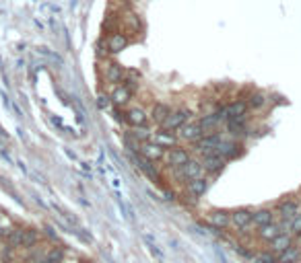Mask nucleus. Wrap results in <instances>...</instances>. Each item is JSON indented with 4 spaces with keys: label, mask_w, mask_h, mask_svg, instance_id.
Masks as SVG:
<instances>
[{
    "label": "nucleus",
    "mask_w": 301,
    "mask_h": 263,
    "mask_svg": "<svg viewBox=\"0 0 301 263\" xmlns=\"http://www.w3.org/2000/svg\"><path fill=\"white\" fill-rule=\"evenodd\" d=\"M190 117H192L190 109H176V111H171L165 119H163L161 128L167 130V132H176L177 128H182L186 121H190Z\"/></svg>",
    "instance_id": "obj_1"
},
{
    "label": "nucleus",
    "mask_w": 301,
    "mask_h": 263,
    "mask_svg": "<svg viewBox=\"0 0 301 263\" xmlns=\"http://www.w3.org/2000/svg\"><path fill=\"white\" fill-rule=\"evenodd\" d=\"M177 130H179L177 132V138L188 140V142H196V140H198L204 134L198 121H186V124L182 128H177Z\"/></svg>",
    "instance_id": "obj_2"
},
{
    "label": "nucleus",
    "mask_w": 301,
    "mask_h": 263,
    "mask_svg": "<svg viewBox=\"0 0 301 263\" xmlns=\"http://www.w3.org/2000/svg\"><path fill=\"white\" fill-rule=\"evenodd\" d=\"M221 142V134H209V136H200L198 140L194 142V150L198 152H214V148Z\"/></svg>",
    "instance_id": "obj_3"
},
{
    "label": "nucleus",
    "mask_w": 301,
    "mask_h": 263,
    "mask_svg": "<svg viewBox=\"0 0 301 263\" xmlns=\"http://www.w3.org/2000/svg\"><path fill=\"white\" fill-rule=\"evenodd\" d=\"M139 150H141L142 156H147L149 161H159V159H163V156H165V148H163L161 144H157V142H151V140L142 142Z\"/></svg>",
    "instance_id": "obj_4"
},
{
    "label": "nucleus",
    "mask_w": 301,
    "mask_h": 263,
    "mask_svg": "<svg viewBox=\"0 0 301 263\" xmlns=\"http://www.w3.org/2000/svg\"><path fill=\"white\" fill-rule=\"evenodd\" d=\"M128 37L124 33H111L109 37H107V41H106V46H107V51L109 54H120L122 49H126L128 48Z\"/></svg>",
    "instance_id": "obj_5"
},
{
    "label": "nucleus",
    "mask_w": 301,
    "mask_h": 263,
    "mask_svg": "<svg viewBox=\"0 0 301 263\" xmlns=\"http://www.w3.org/2000/svg\"><path fill=\"white\" fill-rule=\"evenodd\" d=\"M223 166H225V159L214 152H209L204 154V161H202V169L204 171H211V173H219Z\"/></svg>",
    "instance_id": "obj_6"
},
{
    "label": "nucleus",
    "mask_w": 301,
    "mask_h": 263,
    "mask_svg": "<svg viewBox=\"0 0 301 263\" xmlns=\"http://www.w3.org/2000/svg\"><path fill=\"white\" fill-rule=\"evenodd\" d=\"M188 161H190V156H188V150H184V148H171L169 154H167V163L171 166H176V169H179L182 164H186Z\"/></svg>",
    "instance_id": "obj_7"
},
{
    "label": "nucleus",
    "mask_w": 301,
    "mask_h": 263,
    "mask_svg": "<svg viewBox=\"0 0 301 263\" xmlns=\"http://www.w3.org/2000/svg\"><path fill=\"white\" fill-rule=\"evenodd\" d=\"M214 154H219L223 156V159H233V156L237 154V144L235 142H231V140H223L221 138V142L217 144V148H214Z\"/></svg>",
    "instance_id": "obj_8"
},
{
    "label": "nucleus",
    "mask_w": 301,
    "mask_h": 263,
    "mask_svg": "<svg viewBox=\"0 0 301 263\" xmlns=\"http://www.w3.org/2000/svg\"><path fill=\"white\" fill-rule=\"evenodd\" d=\"M252 214L254 212H250V210H235L233 214H229V218L237 229H246V226L252 224Z\"/></svg>",
    "instance_id": "obj_9"
},
{
    "label": "nucleus",
    "mask_w": 301,
    "mask_h": 263,
    "mask_svg": "<svg viewBox=\"0 0 301 263\" xmlns=\"http://www.w3.org/2000/svg\"><path fill=\"white\" fill-rule=\"evenodd\" d=\"M179 169H182V173H184V177L186 179H196V177H200L202 175V163H198V161H188L186 164H182L179 166Z\"/></svg>",
    "instance_id": "obj_10"
},
{
    "label": "nucleus",
    "mask_w": 301,
    "mask_h": 263,
    "mask_svg": "<svg viewBox=\"0 0 301 263\" xmlns=\"http://www.w3.org/2000/svg\"><path fill=\"white\" fill-rule=\"evenodd\" d=\"M171 113V107L167 103H155L153 105V109H151V119L155 121V124H163V119H165L167 115Z\"/></svg>",
    "instance_id": "obj_11"
},
{
    "label": "nucleus",
    "mask_w": 301,
    "mask_h": 263,
    "mask_svg": "<svg viewBox=\"0 0 301 263\" xmlns=\"http://www.w3.org/2000/svg\"><path fill=\"white\" fill-rule=\"evenodd\" d=\"M126 121L130 126H144L147 124V113H144L141 107H134L126 113Z\"/></svg>",
    "instance_id": "obj_12"
},
{
    "label": "nucleus",
    "mask_w": 301,
    "mask_h": 263,
    "mask_svg": "<svg viewBox=\"0 0 301 263\" xmlns=\"http://www.w3.org/2000/svg\"><path fill=\"white\" fill-rule=\"evenodd\" d=\"M106 78H107L111 84L124 82V68L120 66V64H109L107 66V72H106Z\"/></svg>",
    "instance_id": "obj_13"
},
{
    "label": "nucleus",
    "mask_w": 301,
    "mask_h": 263,
    "mask_svg": "<svg viewBox=\"0 0 301 263\" xmlns=\"http://www.w3.org/2000/svg\"><path fill=\"white\" fill-rule=\"evenodd\" d=\"M225 124H227V130L231 132V134H244V132H246V115L229 117Z\"/></svg>",
    "instance_id": "obj_14"
},
{
    "label": "nucleus",
    "mask_w": 301,
    "mask_h": 263,
    "mask_svg": "<svg viewBox=\"0 0 301 263\" xmlns=\"http://www.w3.org/2000/svg\"><path fill=\"white\" fill-rule=\"evenodd\" d=\"M227 109V115L229 117H235V115H246L248 111V103L244 99H237V101H231L229 105H225Z\"/></svg>",
    "instance_id": "obj_15"
},
{
    "label": "nucleus",
    "mask_w": 301,
    "mask_h": 263,
    "mask_svg": "<svg viewBox=\"0 0 301 263\" xmlns=\"http://www.w3.org/2000/svg\"><path fill=\"white\" fill-rule=\"evenodd\" d=\"M130 97H132V91L128 89L126 84H122V86H118V89H116L114 93H111V97H109V99L114 101V103H118V105H124V103L130 101Z\"/></svg>",
    "instance_id": "obj_16"
},
{
    "label": "nucleus",
    "mask_w": 301,
    "mask_h": 263,
    "mask_svg": "<svg viewBox=\"0 0 301 263\" xmlns=\"http://www.w3.org/2000/svg\"><path fill=\"white\" fill-rule=\"evenodd\" d=\"M206 187H209V181L202 179V177H196V179H190V183H188V191H190L192 196H204Z\"/></svg>",
    "instance_id": "obj_17"
},
{
    "label": "nucleus",
    "mask_w": 301,
    "mask_h": 263,
    "mask_svg": "<svg viewBox=\"0 0 301 263\" xmlns=\"http://www.w3.org/2000/svg\"><path fill=\"white\" fill-rule=\"evenodd\" d=\"M155 142L157 144H161L163 148H167V146H174L176 144V136L171 134V132H167V130H159V132H155Z\"/></svg>",
    "instance_id": "obj_18"
},
{
    "label": "nucleus",
    "mask_w": 301,
    "mask_h": 263,
    "mask_svg": "<svg viewBox=\"0 0 301 263\" xmlns=\"http://www.w3.org/2000/svg\"><path fill=\"white\" fill-rule=\"evenodd\" d=\"M258 234H260L264 241H272L277 234H281V226H279V224H274V222H268V224L260 226V230H258Z\"/></svg>",
    "instance_id": "obj_19"
},
{
    "label": "nucleus",
    "mask_w": 301,
    "mask_h": 263,
    "mask_svg": "<svg viewBox=\"0 0 301 263\" xmlns=\"http://www.w3.org/2000/svg\"><path fill=\"white\" fill-rule=\"evenodd\" d=\"M272 243V249L274 251H279V253H283V251H285V249H289L291 247V236L289 234H277V236H274V239L270 241Z\"/></svg>",
    "instance_id": "obj_20"
},
{
    "label": "nucleus",
    "mask_w": 301,
    "mask_h": 263,
    "mask_svg": "<svg viewBox=\"0 0 301 263\" xmlns=\"http://www.w3.org/2000/svg\"><path fill=\"white\" fill-rule=\"evenodd\" d=\"M252 222L256 226L268 224V222H272V212H270V210H258V212L252 214Z\"/></svg>",
    "instance_id": "obj_21"
},
{
    "label": "nucleus",
    "mask_w": 301,
    "mask_h": 263,
    "mask_svg": "<svg viewBox=\"0 0 301 263\" xmlns=\"http://www.w3.org/2000/svg\"><path fill=\"white\" fill-rule=\"evenodd\" d=\"M279 212H281L283 218H293V216L299 214V204L297 201H285V204H281Z\"/></svg>",
    "instance_id": "obj_22"
},
{
    "label": "nucleus",
    "mask_w": 301,
    "mask_h": 263,
    "mask_svg": "<svg viewBox=\"0 0 301 263\" xmlns=\"http://www.w3.org/2000/svg\"><path fill=\"white\" fill-rule=\"evenodd\" d=\"M248 107H250V109H262L264 107V105H266V97H264V95L262 93H252L250 95V97H248Z\"/></svg>",
    "instance_id": "obj_23"
},
{
    "label": "nucleus",
    "mask_w": 301,
    "mask_h": 263,
    "mask_svg": "<svg viewBox=\"0 0 301 263\" xmlns=\"http://www.w3.org/2000/svg\"><path fill=\"white\" fill-rule=\"evenodd\" d=\"M136 163H139V166H141V169H142L144 173L149 175L151 179H155V177H157V169H155V166L151 164L153 161H149L147 156H142V154H141V159H139V156H136Z\"/></svg>",
    "instance_id": "obj_24"
},
{
    "label": "nucleus",
    "mask_w": 301,
    "mask_h": 263,
    "mask_svg": "<svg viewBox=\"0 0 301 263\" xmlns=\"http://www.w3.org/2000/svg\"><path fill=\"white\" fill-rule=\"evenodd\" d=\"M198 124H200V128L206 132V130L217 128V126L221 124V121H219V117H217V113H211V115H204V117L198 121Z\"/></svg>",
    "instance_id": "obj_25"
},
{
    "label": "nucleus",
    "mask_w": 301,
    "mask_h": 263,
    "mask_svg": "<svg viewBox=\"0 0 301 263\" xmlns=\"http://www.w3.org/2000/svg\"><path fill=\"white\" fill-rule=\"evenodd\" d=\"M211 222L214 224V226H227L229 222H231V218H229V214L227 212H212L211 214Z\"/></svg>",
    "instance_id": "obj_26"
},
{
    "label": "nucleus",
    "mask_w": 301,
    "mask_h": 263,
    "mask_svg": "<svg viewBox=\"0 0 301 263\" xmlns=\"http://www.w3.org/2000/svg\"><path fill=\"white\" fill-rule=\"evenodd\" d=\"M297 259H299V251L293 249V247H289V249L283 251V255H281L279 263H293V261H297Z\"/></svg>",
    "instance_id": "obj_27"
},
{
    "label": "nucleus",
    "mask_w": 301,
    "mask_h": 263,
    "mask_svg": "<svg viewBox=\"0 0 301 263\" xmlns=\"http://www.w3.org/2000/svg\"><path fill=\"white\" fill-rule=\"evenodd\" d=\"M132 136H134L136 140H141V142H147V140H151V132L144 128V126H134Z\"/></svg>",
    "instance_id": "obj_28"
},
{
    "label": "nucleus",
    "mask_w": 301,
    "mask_h": 263,
    "mask_svg": "<svg viewBox=\"0 0 301 263\" xmlns=\"http://www.w3.org/2000/svg\"><path fill=\"white\" fill-rule=\"evenodd\" d=\"M37 241V234L33 230H23V247H31Z\"/></svg>",
    "instance_id": "obj_29"
},
{
    "label": "nucleus",
    "mask_w": 301,
    "mask_h": 263,
    "mask_svg": "<svg viewBox=\"0 0 301 263\" xmlns=\"http://www.w3.org/2000/svg\"><path fill=\"white\" fill-rule=\"evenodd\" d=\"M8 241H11V245H15V247H23V230H15L8 234Z\"/></svg>",
    "instance_id": "obj_30"
},
{
    "label": "nucleus",
    "mask_w": 301,
    "mask_h": 263,
    "mask_svg": "<svg viewBox=\"0 0 301 263\" xmlns=\"http://www.w3.org/2000/svg\"><path fill=\"white\" fill-rule=\"evenodd\" d=\"M289 229H291V232H293V234H301V214H297V216L291 218Z\"/></svg>",
    "instance_id": "obj_31"
},
{
    "label": "nucleus",
    "mask_w": 301,
    "mask_h": 263,
    "mask_svg": "<svg viewBox=\"0 0 301 263\" xmlns=\"http://www.w3.org/2000/svg\"><path fill=\"white\" fill-rule=\"evenodd\" d=\"M62 257H64V253L60 251V249H54V251H50V253H48L46 263H60V261H62Z\"/></svg>",
    "instance_id": "obj_32"
},
{
    "label": "nucleus",
    "mask_w": 301,
    "mask_h": 263,
    "mask_svg": "<svg viewBox=\"0 0 301 263\" xmlns=\"http://www.w3.org/2000/svg\"><path fill=\"white\" fill-rule=\"evenodd\" d=\"M254 263H277V259H274L270 253H258Z\"/></svg>",
    "instance_id": "obj_33"
},
{
    "label": "nucleus",
    "mask_w": 301,
    "mask_h": 263,
    "mask_svg": "<svg viewBox=\"0 0 301 263\" xmlns=\"http://www.w3.org/2000/svg\"><path fill=\"white\" fill-rule=\"evenodd\" d=\"M97 105H99L101 109H107L109 107V97H107V95H99V97H97Z\"/></svg>",
    "instance_id": "obj_34"
},
{
    "label": "nucleus",
    "mask_w": 301,
    "mask_h": 263,
    "mask_svg": "<svg viewBox=\"0 0 301 263\" xmlns=\"http://www.w3.org/2000/svg\"><path fill=\"white\" fill-rule=\"evenodd\" d=\"M39 54H44V56H48L50 60H54V62H60V58H58L56 54H52V51H48L46 48H39Z\"/></svg>",
    "instance_id": "obj_35"
}]
</instances>
